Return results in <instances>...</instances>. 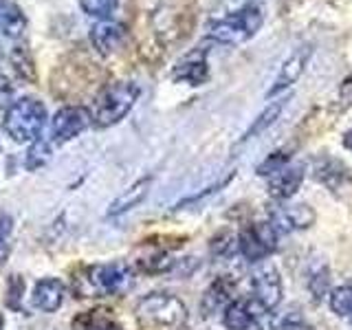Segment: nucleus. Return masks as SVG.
Instances as JSON below:
<instances>
[{
  "instance_id": "nucleus-1",
  "label": "nucleus",
  "mask_w": 352,
  "mask_h": 330,
  "mask_svg": "<svg viewBox=\"0 0 352 330\" xmlns=\"http://www.w3.org/2000/svg\"><path fill=\"white\" fill-rule=\"evenodd\" d=\"M137 97H139V86L135 82L106 84L102 91H99L95 104H93V110L88 115H91L95 126L108 128L130 113V108L135 106Z\"/></svg>"
},
{
  "instance_id": "nucleus-2",
  "label": "nucleus",
  "mask_w": 352,
  "mask_h": 330,
  "mask_svg": "<svg viewBox=\"0 0 352 330\" xmlns=\"http://www.w3.org/2000/svg\"><path fill=\"white\" fill-rule=\"evenodd\" d=\"M135 282V273L126 262L95 264L86 269L84 284L77 286V297H106L124 295Z\"/></svg>"
},
{
  "instance_id": "nucleus-3",
  "label": "nucleus",
  "mask_w": 352,
  "mask_h": 330,
  "mask_svg": "<svg viewBox=\"0 0 352 330\" xmlns=\"http://www.w3.org/2000/svg\"><path fill=\"white\" fill-rule=\"evenodd\" d=\"M47 124V108L36 97H22L5 113V132L16 143H33Z\"/></svg>"
},
{
  "instance_id": "nucleus-4",
  "label": "nucleus",
  "mask_w": 352,
  "mask_h": 330,
  "mask_svg": "<svg viewBox=\"0 0 352 330\" xmlns=\"http://www.w3.org/2000/svg\"><path fill=\"white\" fill-rule=\"evenodd\" d=\"M264 22V14L260 7H245L240 11H234L227 18L214 22L209 27V36H212L216 42H225V44H240L251 40L256 33L260 31Z\"/></svg>"
},
{
  "instance_id": "nucleus-5",
  "label": "nucleus",
  "mask_w": 352,
  "mask_h": 330,
  "mask_svg": "<svg viewBox=\"0 0 352 330\" xmlns=\"http://www.w3.org/2000/svg\"><path fill=\"white\" fill-rule=\"evenodd\" d=\"M137 317L148 326L179 328L187 319V308L179 297L152 293L146 295L137 306Z\"/></svg>"
},
{
  "instance_id": "nucleus-6",
  "label": "nucleus",
  "mask_w": 352,
  "mask_h": 330,
  "mask_svg": "<svg viewBox=\"0 0 352 330\" xmlns=\"http://www.w3.org/2000/svg\"><path fill=\"white\" fill-rule=\"evenodd\" d=\"M238 247L249 262L264 260L278 247V231L271 223H251L240 231Z\"/></svg>"
},
{
  "instance_id": "nucleus-7",
  "label": "nucleus",
  "mask_w": 352,
  "mask_h": 330,
  "mask_svg": "<svg viewBox=\"0 0 352 330\" xmlns=\"http://www.w3.org/2000/svg\"><path fill=\"white\" fill-rule=\"evenodd\" d=\"M253 295H256V302L262 311H271L280 304L282 300V280L278 271L273 267H264L256 275H253Z\"/></svg>"
},
{
  "instance_id": "nucleus-8",
  "label": "nucleus",
  "mask_w": 352,
  "mask_h": 330,
  "mask_svg": "<svg viewBox=\"0 0 352 330\" xmlns=\"http://www.w3.org/2000/svg\"><path fill=\"white\" fill-rule=\"evenodd\" d=\"M91 124L88 110L80 106H66L53 119V137L58 141H71Z\"/></svg>"
},
{
  "instance_id": "nucleus-9",
  "label": "nucleus",
  "mask_w": 352,
  "mask_h": 330,
  "mask_svg": "<svg viewBox=\"0 0 352 330\" xmlns=\"http://www.w3.org/2000/svg\"><path fill=\"white\" fill-rule=\"evenodd\" d=\"M209 77L207 69V51L205 49H194L192 53H187L183 60L176 62L174 71H172V80L174 82H185L192 86H201Z\"/></svg>"
},
{
  "instance_id": "nucleus-10",
  "label": "nucleus",
  "mask_w": 352,
  "mask_h": 330,
  "mask_svg": "<svg viewBox=\"0 0 352 330\" xmlns=\"http://www.w3.org/2000/svg\"><path fill=\"white\" fill-rule=\"evenodd\" d=\"M311 55H313V49H311V44H304V47L300 49H295L291 55H289V60H286L282 64V69L278 73V77H275V82L273 86L269 88V97L273 95H278L282 93L284 88H289L291 84H295L297 80H300V75L304 73V66L308 64V60H311Z\"/></svg>"
},
{
  "instance_id": "nucleus-11",
  "label": "nucleus",
  "mask_w": 352,
  "mask_h": 330,
  "mask_svg": "<svg viewBox=\"0 0 352 330\" xmlns=\"http://www.w3.org/2000/svg\"><path fill=\"white\" fill-rule=\"evenodd\" d=\"M128 36V31L124 25H117V22H97V25L91 27V42L97 49L99 55H110L115 53L121 44H124Z\"/></svg>"
},
{
  "instance_id": "nucleus-12",
  "label": "nucleus",
  "mask_w": 352,
  "mask_h": 330,
  "mask_svg": "<svg viewBox=\"0 0 352 330\" xmlns=\"http://www.w3.org/2000/svg\"><path fill=\"white\" fill-rule=\"evenodd\" d=\"M313 223V212L306 205H293V207H278L271 209V225L275 231H293L304 229Z\"/></svg>"
},
{
  "instance_id": "nucleus-13",
  "label": "nucleus",
  "mask_w": 352,
  "mask_h": 330,
  "mask_svg": "<svg viewBox=\"0 0 352 330\" xmlns=\"http://www.w3.org/2000/svg\"><path fill=\"white\" fill-rule=\"evenodd\" d=\"M304 181V168L302 165H286L280 172H275L269 181V194L273 198H291Z\"/></svg>"
},
{
  "instance_id": "nucleus-14",
  "label": "nucleus",
  "mask_w": 352,
  "mask_h": 330,
  "mask_svg": "<svg viewBox=\"0 0 352 330\" xmlns=\"http://www.w3.org/2000/svg\"><path fill=\"white\" fill-rule=\"evenodd\" d=\"M64 300V282L58 278H44L33 289V306L44 313H55Z\"/></svg>"
},
{
  "instance_id": "nucleus-15",
  "label": "nucleus",
  "mask_w": 352,
  "mask_h": 330,
  "mask_svg": "<svg viewBox=\"0 0 352 330\" xmlns=\"http://www.w3.org/2000/svg\"><path fill=\"white\" fill-rule=\"evenodd\" d=\"M256 308L262 311V308L256 302H242L236 300L225 306V315H223V322L229 330H245L249 328L253 322H256Z\"/></svg>"
},
{
  "instance_id": "nucleus-16",
  "label": "nucleus",
  "mask_w": 352,
  "mask_h": 330,
  "mask_svg": "<svg viewBox=\"0 0 352 330\" xmlns=\"http://www.w3.org/2000/svg\"><path fill=\"white\" fill-rule=\"evenodd\" d=\"M25 31H27L25 14L16 5L0 3V36L9 40H20Z\"/></svg>"
},
{
  "instance_id": "nucleus-17",
  "label": "nucleus",
  "mask_w": 352,
  "mask_h": 330,
  "mask_svg": "<svg viewBox=\"0 0 352 330\" xmlns=\"http://www.w3.org/2000/svg\"><path fill=\"white\" fill-rule=\"evenodd\" d=\"M152 185V179H141V181H137L132 187H128V190L121 194L119 198H115L113 203H110V207H108V216H119V214H126L128 209H132V207H137L143 198H146V194H148V187Z\"/></svg>"
},
{
  "instance_id": "nucleus-18",
  "label": "nucleus",
  "mask_w": 352,
  "mask_h": 330,
  "mask_svg": "<svg viewBox=\"0 0 352 330\" xmlns=\"http://www.w3.org/2000/svg\"><path fill=\"white\" fill-rule=\"evenodd\" d=\"M9 62H11V69H14V73L20 77V80L25 82H36V64H33V58L29 49L25 47V44H16L14 49H11L9 53Z\"/></svg>"
},
{
  "instance_id": "nucleus-19",
  "label": "nucleus",
  "mask_w": 352,
  "mask_h": 330,
  "mask_svg": "<svg viewBox=\"0 0 352 330\" xmlns=\"http://www.w3.org/2000/svg\"><path fill=\"white\" fill-rule=\"evenodd\" d=\"M286 102H289V97L286 99H280V102H273L271 106H267V110H264V113L253 121L251 124V128L245 132V135H242V139H240V143H247V141H251L253 137H258V135H262L264 130H267L275 119L280 117V113L284 110V106H286Z\"/></svg>"
},
{
  "instance_id": "nucleus-20",
  "label": "nucleus",
  "mask_w": 352,
  "mask_h": 330,
  "mask_svg": "<svg viewBox=\"0 0 352 330\" xmlns=\"http://www.w3.org/2000/svg\"><path fill=\"white\" fill-rule=\"evenodd\" d=\"M108 313L110 311H106V308H95V311H88L82 317H77L75 324H82V330H113L115 322Z\"/></svg>"
},
{
  "instance_id": "nucleus-21",
  "label": "nucleus",
  "mask_w": 352,
  "mask_h": 330,
  "mask_svg": "<svg viewBox=\"0 0 352 330\" xmlns=\"http://www.w3.org/2000/svg\"><path fill=\"white\" fill-rule=\"evenodd\" d=\"M229 297H231V289L223 280L212 284V289L207 291L205 300H203V315H212L214 311H218L220 306L229 304Z\"/></svg>"
},
{
  "instance_id": "nucleus-22",
  "label": "nucleus",
  "mask_w": 352,
  "mask_h": 330,
  "mask_svg": "<svg viewBox=\"0 0 352 330\" xmlns=\"http://www.w3.org/2000/svg\"><path fill=\"white\" fill-rule=\"evenodd\" d=\"M315 179H319L322 183H326L328 187H335L339 185V181L344 179V165L339 161H333V159H324L322 163L315 168Z\"/></svg>"
},
{
  "instance_id": "nucleus-23",
  "label": "nucleus",
  "mask_w": 352,
  "mask_h": 330,
  "mask_svg": "<svg viewBox=\"0 0 352 330\" xmlns=\"http://www.w3.org/2000/svg\"><path fill=\"white\" fill-rule=\"evenodd\" d=\"M330 308L339 317L352 319V289L350 286H339L330 293Z\"/></svg>"
},
{
  "instance_id": "nucleus-24",
  "label": "nucleus",
  "mask_w": 352,
  "mask_h": 330,
  "mask_svg": "<svg viewBox=\"0 0 352 330\" xmlns=\"http://www.w3.org/2000/svg\"><path fill=\"white\" fill-rule=\"evenodd\" d=\"M47 161H49V143L36 139V141H33V146L29 148V152H27L25 165H27L29 170H38Z\"/></svg>"
},
{
  "instance_id": "nucleus-25",
  "label": "nucleus",
  "mask_w": 352,
  "mask_h": 330,
  "mask_svg": "<svg viewBox=\"0 0 352 330\" xmlns=\"http://www.w3.org/2000/svg\"><path fill=\"white\" fill-rule=\"evenodd\" d=\"M11 231H14V220L11 216L3 214L0 216V267L7 262L9 251H11Z\"/></svg>"
},
{
  "instance_id": "nucleus-26",
  "label": "nucleus",
  "mask_w": 352,
  "mask_h": 330,
  "mask_svg": "<svg viewBox=\"0 0 352 330\" xmlns=\"http://www.w3.org/2000/svg\"><path fill=\"white\" fill-rule=\"evenodd\" d=\"M117 3L119 0H80L82 9L88 16H99V18H108L117 9Z\"/></svg>"
},
{
  "instance_id": "nucleus-27",
  "label": "nucleus",
  "mask_w": 352,
  "mask_h": 330,
  "mask_svg": "<svg viewBox=\"0 0 352 330\" xmlns=\"http://www.w3.org/2000/svg\"><path fill=\"white\" fill-rule=\"evenodd\" d=\"M286 163H289V154H286V152H273L258 165V174L260 176H273L275 172H280L282 168H286Z\"/></svg>"
},
{
  "instance_id": "nucleus-28",
  "label": "nucleus",
  "mask_w": 352,
  "mask_h": 330,
  "mask_svg": "<svg viewBox=\"0 0 352 330\" xmlns=\"http://www.w3.org/2000/svg\"><path fill=\"white\" fill-rule=\"evenodd\" d=\"M22 291H25V282H22L20 275H14L9 280V291H7V306H11L14 311H20V300H22Z\"/></svg>"
},
{
  "instance_id": "nucleus-29",
  "label": "nucleus",
  "mask_w": 352,
  "mask_h": 330,
  "mask_svg": "<svg viewBox=\"0 0 352 330\" xmlns=\"http://www.w3.org/2000/svg\"><path fill=\"white\" fill-rule=\"evenodd\" d=\"M11 97H14V86L5 75H0V108H5L11 102Z\"/></svg>"
},
{
  "instance_id": "nucleus-30",
  "label": "nucleus",
  "mask_w": 352,
  "mask_h": 330,
  "mask_svg": "<svg viewBox=\"0 0 352 330\" xmlns=\"http://www.w3.org/2000/svg\"><path fill=\"white\" fill-rule=\"evenodd\" d=\"M275 330H311V328L304 326L302 322H291V319H284L282 324L275 326Z\"/></svg>"
},
{
  "instance_id": "nucleus-31",
  "label": "nucleus",
  "mask_w": 352,
  "mask_h": 330,
  "mask_svg": "<svg viewBox=\"0 0 352 330\" xmlns=\"http://www.w3.org/2000/svg\"><path fill=\"white\" fill-rule=\"evenodd\" d=\"M344 148L352 152V130H348L346 135H344Z\"/></svg>"
},
{
  "instance_id": "nucleus-32",
  "label": "nucleus",
  "mask_w": 352,
  "mask_h": 330,
  "mask_svg": "<svg viewBox=\"0 0 352 330\" xmlns=\"http://www.w3.org/2000/svg\"><path fill=\"white\" fill-rule=\"evenodd\" d=\"M245 330H262V328H260V326H258L256 322H253V324H251L249 328H245Z\"/></svg>"
},
{
  "instance_id": "nucleus-33",
  "label": "nucleus",
  "mask_w": 352,
  "mask_h": 330,
  "mask_svg": "<svg viewBox=\"0 0 352 330\" xmlns=\"http://www.w3.org/2000/svg\"><path fill=\"white\" fill-rule=\"evenodd\" d=\"M3 324H5V322H3V315H0V330H3Z\"/></svg>"
},
{
  "instance_id": "nucleus-34",
  "label": "nucleus",
  "mask_w": 352,
  "mask_h": 330,
  "mask_svg": "<svg viewBox=\"0 0 352 330\" xmlns=\"http://www.w3.org/2000/svg\"><path fill=\"white\" fill-rule=\"evenodd\" d=\"M0 3H5V0H0Z\"/></svg>"
}]
</instances>
